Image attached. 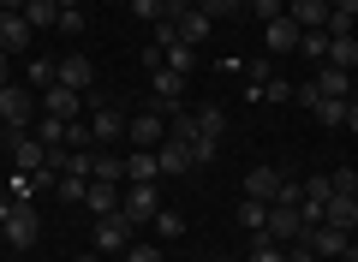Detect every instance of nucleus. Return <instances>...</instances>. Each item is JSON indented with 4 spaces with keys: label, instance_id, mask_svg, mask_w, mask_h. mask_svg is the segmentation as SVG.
<instances>
[{
    "label": "nucleus",
    "instance_id": "1",
    "mask_svg": "<svg viewBox=\"0 0 358 262\" xmlns=\"http://www.w3.org/2000/svg\"><path fill=\"white\" fill-rule=\"evenodd\" d=\"M120 214H126L131 226H150L155 214H162V191L155 185H126L120 191Z\"/></svg>",
    "mask_w": 358,
    "mask_h": 262
},
{
    "label": "nucleus",
    "instance_id": "2",
    "mask_svg": "<svg viewBox=\"0 0 358 262\" xmlns=\"http://www.w3.org/2000/svg\"><path fill=\"white\" fill-rule=\"evenodd\" d=\"M263 238H275V245H299V238H305V214H299V203H268Z\"/></svg>",
    "mask_w": 358,
    "mask_h": 262
},
{
    "label": "nucleus",
    "instance_id": "3",
    "mask_svg": "<svg viewBox=\"0 0 358 262\" xmlns=\"http://www.w3.org/2000/svg\"><path fill=\"white\" fill-rule=\"evenodd\" d=\"M0 233H6V250H30L36 245V209L30 203H13V214L0 221Z\"/></svg>",
    "mask_w": 358,
    "mask_h": 262
},
{
    "label": "nucleus",
    "instance_id": "4",
    "mask_svg": "<svg viewBox=\"0 0 358 262\" xmlns=\"http://www.w3.org/2000/svg\"><path fill=\"white\" fill-rule=\"evenodd\" d=\"M131 245V221L126 214H102V221H96V256H120V250Z\"/></svg>",
    "mask_w": 358,
    "mask_h": 262
},
{
    "label": "nucleus",
    "instance_id": "5",
    "mask_svg": "<svg viewBox=\"0 0 358 262\" xmlns=\"http://www.w3.org/2000/svg\"><path fill=\"white\" fill-rule=\"evenodd\" d=\"M30 108H36V96H30L24 84H6V89H0V119L13 125V131H24V125H30Z\"/></svg>",
    "mask_w": 358,
    "mask_h": 262
},
{
    "label": "nucleus",
    "instance_id": "6",
    "mask_svg": "<svg viewBox=\"0 0 358 262\" xmlns=\"http://www.w3.org/2000/svg\"><path fill=\"white\" fill-rule=\"evenodd\" d=\"M126 138H131V150H162L167 143V119L162 113H138V119L126 125Z\"/></svg>",
    "mask_w": 358,
    "mask_h": 262
},
{
    "label": "nucleus",
    "instance_id": "7",
    "mask_svg": "<svg viewBox=\"0 0 358 262\" xmlns=\"http://www.w3.org/2000/svg\"><path fill=\"white\" fill-rule=\"evenodd\" d=\"M305 245L317 250V256H352V233H346V226H310Z\"/></svg>",
    "mask_w": 358,
    "mask_h": 262
},
{
    "label": "nucleus",
    "instance_id": "8",
    "mask_svg": "<svg viewBox=\"0 0 358 262\" xmlns=\"http://www.w3.org/2000/svg\"><path fill=\"white\" fill-rule=\"evenodd\" d=\"M263 42H268V54H299V42H305V30H299L293 24V18H268V24H263Z\"/></svg>",
    "mask_w": 358,
    "mask_h": 262
},
{
    "label": "nucleus",
    "instance_id": "9",
    "mask_svg": "<svg viewBox=\"0 0 358 262\" xmlns=\"http://www.w3.org/2000/svg\"><path fill=\"white\" fill-rule=\"evenodd\" d=\"M42 113H54V119L72 125L78 113H84V96H78V89H66V84H48V89H42Z\"/></svg>",
    "mask_w": 358,
    "mask_h": 262
},
{
    "label": "nucleus",
    "instance_id": "10",
    "mask_svg": "<svg viewBox=\"0 0 358 262\" xmlns=\"http://www.w3.org/2000/svg\"><path fill=\"white\" fill-rule=\"evenodd\" d=\"M114 138H126V113H120V108H108V101H102V108L90 113V143L102 150V143H114Z\"/></svg>",
    "mask_w": 358,
    "mask_h": 262
},
{
    "label": "nucleus",
    "instance_id": "11",
    "mask_svg": "<svg viewBox=\"0 0 358 262\" xmlns=\"http://www.w3.org/2000/svg\"><path fill=\"white\" fill-rule=\"evenodd\" d=\"M155 161H162V179H179V173H192V143H185V138H167L162 143V150H155Z\"/></svg>",
    "mask_w": 358,
    "mask_h": 262
},
{
    "label": "nucleus",
    "instance_id": "12",
    "mask_svg": "<svg viewBox=\"0 0 358 262\" xmlns=\"http://www.w3.org/2000/svg\"><path fill=\"white\" fill-rule=\"evenodd\" d=\"M173 24H179V42L203 48V42H209V30H215V18H209V13H197V0H192V6H185V13L173 18Z\"/></svg>",
    "mask_w": 358,
    "mask_h": 262
},
{
    "label": "nucleus",
    "instance_id": "13",
    "mask_svg": "<svg viewBox=\"0 0 358 262\" xmlns=\"http://www.w3.org/2000/svg\"><path fill=\"white\" fill-rule=\"evenodd\" d=\"M54 84H66V89H78V96H84V89L96 84V66H90L84 54H60V78H54Z\"/></svg>",
    "mask_w": 358,
    "mask_h": 262
},
{
    "label": "nucleus",
    "instance_id": "14",
    "mask_svg": "<svg viewBox=\"0 0 358 262\" xmlns=\"http://www.w3.org/2000/svg\"><path fill=\"white\" fill-rule=\"evenodd\" d=\"M13 167H18V173H36V167H48V143L18 131V138H13Z\"/></svg>",
    "mask_w": 358,
    "mask_h": 262
},
{
    "label": "nucleus",
    "instance_id": "15",
    "mask_svg": "<svg viewBox=\"0 0 358 262\" xmlns=\"http://www.w3.org/2000/svg\"><path fill=\"white\" fill-rule=\"evenodd\" d=\"M322 226H346V233H352V226H358V197L334 191V197L322 203Z\"/></svg>",
    "mask_w": 358,
    "mask_h": 262
},
{
    "label": "nucleus",
    "instance_id": "16",
    "mask_svg": "<svg viewBox=\"0 0 358 262\" xmlns=\"http://www.w3.org/2000/svg\"><path fill=\"white\" fill-rule=\"evenodd\" d=\"M245 197L275 203V197H281V173H275V167H251V173H245Z\"/></svg>",
    "mask_w": 358,
    "mask_h": 262
},
{
    "label": "nucleus",
    "instance_id": "17",
    "mask_svg": "<svg viewBox=\"0 0 358 262\" xmlns=\"http://www.w3.org/2000/svg\"><path fill=\"white\" fill-rule=\"evenodd\" d=\"M30 36H36V30L24 24V13H0V54H18Z\"/></svg>",
    "mask_w": 358,
    "mask_h": 262
},
{
    "label": "nucleus",
    "instance_id": "18",
    "mask_svg": "<svg viewBox=\"0 0 358 262\" xmlns=\"http://www.w3.org/2000/svg\"><path fill=\"white\" fill-rule=\"evenodd\" d=\"M126 179H131V185H155V179H162L155 150H131V155H126Z\"/></svg>",
    "mask_w": 358,
    "mask_h": 262
},
{
    "label": "nucleus",
    "instance_id": "19",
    "mask_svg": "<svg viewBox=\"0 0 358 262\" xmlns=\"http://www.w3.org/2000/svg\"><path fill=\"white\" fill-rule=\"evenodd\" d=\"M287 18H293L299 30H322V24H329V0H293Z\"/></svg>",
    "mask_w": 358,
    "mask_h": 262
},
{
    "label": "nucleus",
    "instance_id": "20",
    "mask_svg": "<svg viewBox=\"0 0 358 262\" xmlns=\"http://www.w3.org/2000/svg\"><path fill=\"white\" fill-rule=\"evenodd\" d=\"M84 203H90V214L102 221V214H114V209H120V185H108V179H90Z\"/></svg>",
    "mask_w": 358,
    "mask_h": 262
},
{
    "label": "nucleus",
    "instance_id": "21",
    "mask_svg": "<svg viewBox=\"0 0 358 262\" xmlns=\"http://www.w3.org/2000/svg\"><path fill=\"white\" fill-rule=\"evenodd\" d=\"M24 24L30 30H60V6L54 0H24Z\"/></svg>",
    "mask_w": 358,
    "mask_h": 262
},
{
    "label": "nucleus",
    "instance_id": "22",
    "mask_svg": "<svg viewBox=\"0 0 358 262\" xmlns=\"http://www.w3.org/2000/svg\"><path fill=\"white\" fill-rule=\"evenodd\" d=\"M162 66L179 72V78H192L197 72V48H192V42H173V48H162Z\"/></svg>",
    "mask_w": 358,
    "mask_h": 262
},
{
    "label": "nucleus",
    "instance_id": "23",
    "mask_svg": "<svg viewBox=\"0 0 358 262\" xmlns=\"http://www.w3.org/2000/svg\"><path fill=\"white\" fill-rule=\"evenodd\" d=\"M317 89H322V96H334V101H346V96H352V72L322 66V72H317Z\"/></svg>",
    "mask_w": 358,
    "mask_h": 262
},
{
    "label": "nucleus",
    "instance_id": "24",
    "mask_svg": "<svg viewBox=\"0 0 358 262\" xmlns=\"http://www.w3.org/2000/svg\"><path fill=\"white\" fill-rule=\"evenodd\" d=\"M322 66L352 72V66H358V36H329V60H322Z\"/></svg>",
    "mask_w": 358,
    "mask_h": 262
},
{
    "label": "nucleus",
    "instance_id": "25",
    "mask_svg": "<svg viewBox=\"0 0 358 262\" xmlns=\"http://www.w3.org/2000/svg\"><path fill=\"white\" fill-rule=\"evenodd\" d=\"M346 108H352V101H334V96H322V101H317V119H322V131H346Z\"/></svg>",
    "mask_w": 358,
    "mask_h": 262
},
{
    "label": "nucleus",
    "instance_id": "26",
    "mask_svg": "<svg viewBox=\"0 0 358 262\" xmlns=\"http://www.w3.org/2000/svg\"><path fill=\"white\" fill-rule=\"evenodd\" d=\"M239 226L263 233V226H268V203H257V197H239Z\"/></svg>",
    "mask_w": 358,
    "mask_h": 262
},
{
    "label": "nucleus",
    "instance_id": "27",
    "mask_svg": "<svg viewBox=\"0 0 358 262\" xmlns=\"http://www.w3.org/2000/svg\"><path fill=\"white\" fill-rule=\"evenodd\" d=\"M299 54H305V60H329V30H305V42H299Z\"/></svg>",
    "mask_w": 358,
    "mask_h": 262
},
{
    "label": "nucleus",
    "instance_id": "28",
    "mask_svg": "<svg viewBox=\"0 0 358 262\" xmlns=\"http://www.w3.org/2000/svg\"><path fill=\"white\" fill-rule=\"evenodd\" d=\"M96 179L120 185V179H126V161H120V155H108V150H96Z\"/></svg>",
    "mask_w": 358,
    "mask_h": 262
},
{
    "label": "nucleus",
    "instance_id": "29",
    "mask_svg": "<svg viewBox=\"0 0 358 262\" xmlns=\"http://www.w3.org/2000/svg\"><path fill=\"white\" fill-rule=\"evenodd\" d=\"M245 262H287V245H275V238L257 233V245H251V256H245Z\"/></svg>",
    "mask_w": 358,
    "mask_h": 262
},
{
    "label": "nucleus",
    "instance_id": "30",
    "mask_svg": "<svg viewBox=\"0 0 358 262\" xmlns=\"http://www.w3.org/2000/svg\"><path fill=\"white\" fill-rule=\"evenodd\" d=\"M215 150H221V138H209V131H192V161H197V167L215 161Z\"/></svg>",
    "mask_w": 358,
    "mask_h": 262
},
{
    "label": "nucleus",
    "instance_id": "31",
    "mask_svg": "<svg viewBox=\"0 0 358 262\" xmlns=\"http://www.w3.org/2000/svg\"><path fill=\"white\" fill-rule=\"evenodd\" d=\"M60 203H84V191H90V179H78V173H60Z\"/></svg>",
    "mask_w": 358,
    "mask_h": 262
},
{
    "label": "nucleus",
    "instance_id": "32",
    "mask_svg": "<svg viewBox=\"0 0 358 262\" xmlns=\"http://www.w3.org/2000/svg\"><path fill=\"white\" fill-rule=\"evenodd\" d=\"M66 131H72V125L54 119V113H42V125H36V138H42V143H66Z\"/></svg>",
    "mask_w": 358,
    "mask_h": 262
},
{
    "label": "nucleus",
    "instance_id": "33",
    "mask_svg": "<svg viewBox=\"0 0 358 262\" xmlns=\"http://www.w3.org/2000/svg\"><path fill=\"white\" fill-rule=\"evenodd\" d=\"M54 78H60V60H30V84L36 89H48Z\"/></svg>",
    "mask_w": 358,
    "mask_h": 262
},
{
    "label": "nucleus",
    "instance_id": "34",
    "mask_svg": "<svg viewBox=\"0 0 358 262\" xmlns=\"http://www.w3.org/2000/svg\"><path fill=\"white\" fill-rule=\"evenodd\" d=\"M150 226H155V238H179V233H185V221H179L173 209H162V214H155Z\"/></svg>",
    "mask_w": 358,
    "mask_h": 262
},
{
    "label": "nucleus",
    "instance_id": "35",
    "mask_svg": "<svg viewBox=\"0 0 358 262\" xmlns=\"http://www.w3.org/2000/svg\"><path fill=\"white\" fill-rule=\"evenodd\" d=\"M197 131H209V138H221V131H227V119H221V108H197Z\"/></svg>",
    "mask_w": 358,
    "mask_h": 262
},
{
    "label": "nucleus",
    "instance_id": "36",
    "mask_svg": "<svg viewBox=\"0 0 358 262\" xmlns=\"http://www.w3.org/2000/svg\"><path fill=\"white\" fill-rule=\"evenodd\" d=\"M120 262H162V245H126Z\"/></svg>",
    "mask_w": 358,
    "mask_h": 262
},
{
    "label": "nucleus",
    "instance_id": "37",
    "mask_svg": "<svg viewBox=\"0 0 358 262\" xmlns=\"http://www.w3.org/2000/svg\"><path fill=\"white\" fill-rule=\"evenodd\" d=\"M245 0H197V13H209V18H233Z\"/></svg>",
    "mask_w": 358,
    "mask_h": 262
},
{
    "label": "nucleus",
    "instance_id": "38",
    "mask_svg": "<svg viewBox=\"0 0 358 262\" xmlns=\"http://www.w3.org/2000/svg\"><path fill=\"white\" fill-rule=\"evenodd\" d=\"M322 30H329V36H352V13H341V6H329V24H322Z\"/></svg>",
    "mask_w": 358,
    "mask_h": 262
},
{
    "label": "nucleus",
    "instance_id": "39",
    "mask_svg": "<svg viewBox=\"0 0 358 262\" xmlns=\"http://www.w3.org/2000/svg\"><path fill=\"white\" fill-rule=\"evenodd\" d=\"M334 191H346V197H358V173H352V167H334Z\"/></svg>",
    "mask_w": 358,
    "mask_h": 262
},
{
    "label": "nucleus",
    "instance_id": "40",
    "mask_svg": "<svg viewBox=\"0 0 358 262\" xmlns=\"http://www.w3.org/2000/svg\"><path fill=\"white\" fill-rule=\"evenodd\" d=\"M293 101H299V108H310V113H317V101H322V89H317V84H293Z\"/></svg>",
    "mask_w": 358,
    "mask_h": 262
},
{
    "label": "nucleus",
    "instance_id": "41",
    "mask_svg": "<svg viewBox=\"0 0 358 262\" xmlns=\"http://www.w3.org/2000/svg\"><path fill=\"white\" fill-rule=\"evenodd\" d=\"M131 13H138L143 24H155V18H162V0H131Z\"/></svg>",
    "mask_w": 358,
    "mask_h": 262
},
{
    "label": "nucleus",
    "instance_id": "42",
    "mask_svg": "<svg viewBox=\"0 0 358 262\" xmlns=\"http://www.w3.org/2000/svg\"><path fill=\"white\" fill-rule=\"evenodd\" d=\"M60 30H66V36H78V30H84V13H78V6H66V13H60Z\"/></svg>",
    "mask_w": 358,
    "mask_h": 262
},
{
    "label": "nucleus",
    "instance_id": "43",
    "mask_svg": "<svg viewBox=\"0 0 358 262\" xmlns=\"http://www.w3.org/2000/svg\"><path fill=\"white\" fill-rule=\"evenodd\" d=\"M287 262H322V256H317V250H310V245H305V238H299V245H293V250H287Z\"/></svg>",
    "mask_w": 358,
    "mask_h": 262
},
{
    "label": "nucleus",
    "instance_id": "44",
    "mask_svg": "<svg viewBox=\"0 0 358 262\" xmlns=\"http://www.w3.org/2000/svg\"><path fill=\"white\" fill-rule=\"evenodd\" d=\"M13 84V60H6V54H0V89Z\"/></svg>",
    "mask_w": 358,
    "mask_h": 262
},
{
    "label": "nucleus",
    "instance_id": "45",
    "mask_svg": "<svg viewBox=\"0 0 358 262\" xmlns=\"http://www.w3.org/2000/svg\"><path fill=\"white\" fill-rule=\"evenodd\" d=\"M0 13H24V0H0Z\"/></svg>",
    "mask_w": 358,
    "mask_h": 262
},
{
    "label": "nucleus",
    "instance_id": "46",
    "mask_svg": "<svg viewBox=\"0 0 358 262\" xmlns=\"http://www.w3.org/2000/svg\"><path fill=\"white\" fill-rule=\"evenodd\" d=\"M329 6H341V13H358V0H329Z\"/></svg>",
    "mask_w": 358,
    "mask_h": 262
},
{
    "label": "nucleus",
    "instance_id": "47",
    "mask_svg": "<svg viewBox=\"0 0 358 262\" xmlns=\"http://www.w3.org/2000/svg\"><path fill=\"white\" fill-rule=\"evenodd\" d=\"M346 131H358V108H346Z\"/></svg>",
    "mask_w": 358,
    "mask_h": 262
},
{
    "label": "nucleus",
    "instance_id": "48",
    "mask_svg": "<svg viewBox=\"0 0 358 262\" xmlns=\"http://www.w3.org/2000/svg\"><path fill=\"white\" fill-rule=\"evenodd\" d=\"M54 6H60V13H66V6H78V0H54Z\"/></svg>",
    "mask_w": 358,
    "mask_h": 262
},
{
    "label": "nucleus",
    "instance_id": "49",
    "mask_svg": "<svg viewBox=\"0 0 358 262\" xmlns=\"http://www.w3.org/2000/svg\"><path fill=\"white\" fill-rule=\"evenodd\" d=\"M78 262H102V256H78Z\"/></svg>",
    "mask_w": 358,
    "mask_h": 262
},
{
    "label": "nucleus",
    "instance_id": "50",
    "mask_svg": "<svg viewBox=\"0 0 358 262\" xmlns=\"http://www.w3.org/2000/svg\"><path fill=\"white\" fill-rule=\"evenodd\" d=\"M352 36H358V13H352Z\"/></svg>",
    "mask_w": 358,
    "mask_h": 262
},
{
    "label": "nucleus",
    "instance_id": "51",
    "mask_svg": "<svg viewBox=\"0 0 358 262\" xmlns=\"http://www.w3.org/2000/svg\"><path fill=\"white\" fill-rule=\"evenodd\" d=\"M0 262H6V256H0Z\"/></svg>",
    "mask_w": 358,
    "mask_h": 262
},
{
    "label": "nucleus",
    "instance_id": "52",
    "mask_svg": "<svg viewBox=\"0 0 358 262\" xmlns=\"http://www.w3.org/2000/svg\"><path fill=\"white\" fill-rule=\"evenodd\" d=\"M13 262H18V256H13Z\"/></svg>",
    "mask_w": 358,
    "mask_h": 262
},
{
    "label": "nucleus",
    "instance_id": "53",
    "mask_svg": "<svg viewBox=\"0 0 358 262\" xmlns=\"http://www.w3.org/2000/svg\"><path fill=\"white\" fill-rule=\"evenodd\" d=\"M227 262H233V256H227Z\"/></svg>",
    "mask_w": 358,
    "mask_h": 262
}]
</instances>
